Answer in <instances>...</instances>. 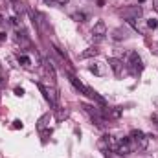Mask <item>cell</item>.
Returning a JSON list of instances; mask_svg holds the SVG:
<instances>
[{
	"label": "cell",
	"instance_id": "4fadbf2b",
	"mask_svg": "<svg viewBox=\"0 0 158 158\" xmlns=\"http://www.w3.org/2000/svg\"><path fill=\"white\" fill-rule=\"evenodd\" d=\"M15 40L22 46V48H30V39L24 35V33H17V37H15Z\"/></svg>",
	"mask_w": 158,
	"mask_h": 158
},
{
	"label": "cell",
	"instance_id": "9c48e42d",
	"mask_svg": "<svg viewBox=\"0 0 158 158\" xmlns=\"http://www.w3.org/2000/svg\"><path fill=\"white\" fill-rule=\"evenodd\" d=\"M105 116L109 119H118L119 116H121V109H105Z\"/></svg>",
	"mask_w": 158,
	"mask_h": 158
},
{
	"label": "cell",
	"instance_id": "5b68a950",
	"mask_svg": "<svg viewBox=\"0 0 158 158\" xmlns=\"http://www.w3.org/2000/svg\"><path fill=\"white\" fill-rule=\"evenodd\" d=\"M31 17H33V24L39 28L40 31H44L46 30V19H44V15L39 13V11H31Z\"/></svg>",
	"mask_w": 158,
	"mask_h": 158
},
{
	"label": "cell",
	"instance_id": "f546056e",
	"mask_svg": "<svg viewBox=\"0 0 158 158\" xmlns=\"http://www.w3.org/2000/svg\"><path fill=\"white\" fill-rule=\"evenodd\" d=\"M145 158H153V156H145Z\"/></svg>",
	"mask_w": 158,
	"mask_h": 158
},
{
	"label": "cell",
	"instance_id": "e0dca14e",
	"mask_svg": "<svg viewBox=\"0 0 158 158\" xmlns=\"http://www.w3.org/2000/svg\"><path fill=\"white\" fill-rule=\"evenodd\" d=\"M74 19H76L77 22H85V20H86V15H85V13H74Z\"/></svg>",
	"mask_w": 158,
	"mask_h": 158
},
{
	"label": "cell",
	"instance_id": "f1b7e54d",
	"mask_svg": "<svg viewBox=\"0 0 158 158\" xmlns=\"http://www.w3.org/2000/svg\"><path fill=\"white\" fill-rule=\"evenodd\" d=\"M2 24H4V20H2V17H0V26H2Z\"/></svg>",
	"mask_w": 158,
	"mask_h": 158
},
{
	"label": "cell",
	"instance_id": "8fae6325",
	"mask_svg": "<svg viewBox=\"0 0 158 158\" xmlns=\"http://www.w3.org/2000/svg\"><path fill=\"white\" fill-rule=\"evenodd\" d=\"M98 55V48L96 46H92V48H86L85 52H81V59H90V57H96Z\"/></svg>",
	"mask_w": 158,
	"mask_h": 158
},
{
	"label": "cell",
	"instance_id": "d4e9b609",
	"mask_svg": "<svg viewBox=\"0 0 158 158\" xmlns=\"http://www.w3.org/2000/svg\"><path fill=\"white\" fill-rule=\"evenodd\" d=\"M153 7L158 11V0H153Z\"/></svg>",
	"mask_w": 158,
	"mask_h": 158
},
{
	"label": "cell",
	"instance_id": "7402d4cb",
	"mask_svg": "<svg viewBox=\"0 0 158 158\" xmlns=\"http://www.w3.org/2000/svg\"><path fill=\"white\" fill-rule=\"evenodd\" d=\"M15 94H17V96H22V94H24V90H22V88H15Z\"/></svg>",
	"mask_w": 158,
	"mask_h": 158
},
{
	"label": "cell",
	"instance_id": "3957f363",
	"mask_svg": "<svg viewBox=\"0 0 158 158\" xmlns=\"http://www.w3.org/2000/svg\"><path fill=\"white\" fill-rule=\"evenodd\" d=\"M92 33H94L96 40H101L105 35H107V24H105L103 20H98V22L94 24V30H92Z\"/></svg>",
	"mask_w": 158,
	"mask_h": 158
},
{
	"label": "cell",
	"instance_id": "2e32d148",
	"mask_svg": "<svg viewBox=\"0 0 158 158\" xmlns=\"http://www.w3.org/2000/svg\"><path fill=\"white\" fill-rule=\"evenodd\" d=\"M20 63H22V66H30L31 64V59L28 55H20Z\"/></svg>",
	"mask_w": 158,
	"mask_h": 158
},
{
	"label": "cell",
	"instance_id": "7c38bea8",
	"mask_svg": "<svg viewBox=\"0 0 158 158\" xmlns=\"http://www.w3.org/2000/svg\"><path fill=\"white\" fill-rule=\"evenodd\" d=\"M50 119H52V116H50V114H44V116H40V119L37 121V129H39V131H44V129L50 125Z\"/></svg>",
	"mask_w": 158,
	"mask_h": 158
},
{
	"label": "cell",
	"instance_id": "ba28073f",
	"mask_svg": "<svg viewBox=\"0 0 158 158\" xmlns=\"http://www.w3.org/2000/svg\"><path fill=\"white\" fill-rule=\"evenodd\" d=\"M68 79H70V83H72V85H74V86L77 88L79 92L86 94V86H85V85H83V83H81V81H79L77 77H76V76H72V74H70V76H68Z\"/></svg>",
	"mask_w": 158,
	"mask_h": 158
},
{
	"label": "cell",
	"instance_id": "277c9868",
	"mask_svg": "<svg viewBox=\"0 0 158 158\" xmlns=\"http://www.w3.org/2000/svg\"><path fill=\"white\" fill-rule=\"evenodd\" d=\"M37 86H39L40 92L44 94V98L50 101V105H52V107H55V105H57V96H55V92H53V90H50V88H46L44 85H37Z\"/></svg>",
	"mask_w": 158,
	"mask_h": 158
},
{
	"label": "cell",
	"instance_id": "d6986e66",
	"mask_svg": "<svg viewBox=\"0 0 158 158\" xmlns=\"http://www.w3.org/2000/svg\"><path fill=\"white\" fill-rule=\"evenodd\" d=\"M147 26L155 30V28H158V20H156V19H149V20H147Z\"/></svg>",
	"mask_w": 158,
	"mask_h": 158
},
{
	"label": "cell",
	"instance_id": "44dd1931",
	"mask_svg": "<svg viewBox=\"0 0 158 158\" xmlns=\"http://www.w3.org/2000/svg\"><path fill=\"white\" fill-rule=\"evenodd\" d=\"M13 129H22V121H13Z\"/></svg>",
	"mask_w": 158,
	"mask_h": 158
},
{
	"label": "cell",
	"instance_id": "5bb4252c",
	"mask_svg": "<svg viewBox=\"0 0 158 158\" xmlns=\"http://www.w3.org/2000/svg\"><path fill=\"white\" fill-rule=\"evenodd\" d=\"M86 94H88V96H90L92 99H96L98 103H101V105H105V99H103V98H101V96H99V94H98L96 90H92V88H88V86H86Z\"/></svg>",
	"mask_w": 158,
	"mask_h": 158
},
{
	"label": "cell",
	"instance_id": "4316f807",
	"mask_svg": "<svg viewBox=\"0 0 158 158\" xmlns=\"http://www.w3.org/2000/svg\"><path fill=\"white\" fill-rule=\"evenodd\" d=\"M153 119H156L158 121V114H153Z\"/></svg>",
	"mask_w": 158,
	"mask_h": 158
},
{
	"label": "cell",
	"instance_id": "4dcf8cb0",
	"mask_svg": "<svg viewBox=\"0 0 158 158\" xmlns=\"http://www.w3.org/2000/svg\"><path fill=\"white\" fill-rule=\"evenodd\" d=\"M140 2H145V0H140Z\"/></svg>",
	"mask_w": 158,
	"mask_h": 158
},
{
	"label": "cell",
	"instance_id": "ac0fdd59",
	"mask_svg": "<svg viewBox=\"0 0 158 158\" xmlns=\"http://www.w3.org/2000/svg\"><path fill=\"white\" fill-rule=\"evenodd\" d=\"M142 136H143L142 131H132V132H131V140H136V138H142Z\"/></svg>",
	"mask_w": 158,
	"mask_h": 158
},
{
	"label": "cell",
	"instance_id": "8992f818",
	"mask_svg": "<svg viewBox=\"0 0 158 158\" xmlns=\"http://www.w3.org/2000/svg\"><path fill=\"white\" fill-rule=\"evenodd\" d=\"M132 142V147L136 149V151H145L147 149V145H149V138L143 134L142 138H136V140H131Z\"/></svg>",
	"mask_w": 158,
	"mask_h": 158
},
{
	"label": "cell",
	"instance_id": "cb8c5ba5",
	"mask_svg": "<svg viewBox=\"0 0 158 158\" xmlns=\"http://www.w3.org/2000/svg\"><path fill=\"white\" fill-rule=\"evenodd\" d=\"M57 4L59 6H64V4H68V0H57Z\"/></svg>",
	"mask_w": 158,
	"mask_h": 158
},
{
	"label": "cell",
	"instance_id": "7a4b0ae2",
	"mask_svg": "<svg viewBox=\"0 0 158 158\" xmlns=\"http://www.w3.org/2000/svg\"><path fill=\"white\" fill-rule=\"evenodd\" d=\"M132 151H134V147H132L131 138H119V143H118V147H116V153H118L119 156H127Z\"/></svg>",
	"mask_w": 158,
	"mask_h": 158
},
{
	"label": "cell",
	"instance_id": "603a6c76",
	"mask_svg": "<svg viewBox=\"0 0 158 158\" xmlns=\"http://www.w3.org/2000/svg\"><path fill=\"white\" fill-rule=\"evenodd\" d=\"M44 2L50 4V6H55V4H57V0H44Z\"/></svg>",
	"mask_w": 158,
	"mask_h": 158
},
{
	"label": "cell",
	"instance_id": "6da1fadb",
	"mask_svg": "<svg viewBox=\"0 0 158 158\" xmlns=\"http://www.w3.org/2000/svg\"><path fill=\"white\" fill-rule=\"evenodd\" d=\"M125 64H127V66H131L134 74L142 70V59H140V55H138L136 52H129V53H127V59H125Z\"/></svg>",
	"mask_w": 158,
	"mask_h": 158
},
{
	"label": "cell",
	"instance_id": "52a82bcc",
	"mask_svg": "<svg viewBox=\"0 0 158 158\" xmlns=\"http://www.w3.org/2000/svg\"><path fill=\"white\" fill-rule=\"evenodd\" d=\"M109 66L114 70V74H116V76H119V74L123 72V61H119V59H116V57L109 59Z\"/></svg>",
	"mask_w": 158,
	"mask_h": 158
},
{
	"label": "cell",
	"instance_id": "484cf974",
	"mask_svg": "<svg viewBox=\"0 0 158 158\" xmlns=\"http://www.w3.org/2000/svg\"><path fill=\"white\" fill-rule=\"evenodd\" d=\"M6 39V33H4V31H0V40H4Z\"/></svg>",
	"mask_w": 158,
	"mask_h": 158
},
{
	"label": "cell",
	"instance_id": "30bf717a",
	"mask_svg": "<svg viewBox=\"0 0 158 158\" xmlns=\"http://www.w3.org/2000/svg\"><path fill=\"white\" fill-rule=\"evenodd\" d=\"M125 15H129V17H132V19H140V17H142V7L136 6V7L125 9ZM132 19H131V20H132Z\"/></svg>",
	"mask_w": 158,
	"mask_h": 158
},
{
	"label": "cell",
	"instance_id": "ffe728a7",
	"mask_svg": "<svg viewBox=\"0 0 158 158\" xmlns=\"http://www.w3.org/2000/svg\"><path fill=\"white\" fill-rule=\"evenodd\" d=\"M15 11H17V13H22V11H24V7H22V4H20V2H19V4H15Z\"/></svg>",
	"mask_w": 158,
	"mask_h": 158
},
{
	"label": "cell",
	"instance_id": "9a60e30c",
	"mask_svg": "<svg viewBox=\"0 0 158 158\" xmlns=\"http://www.w3.org/2000/svg\"><path fill=\"white\" fill-rule=\"evenodd\" d=\"M90 72H94L96 76H103V68H101L99 64H92V66H90Z\"/></svg>",
	"mask_w": 158,
	"mask_h": 158
},
{
	"label": "cell",
	"instance_id": "83f0119b",
	"mask_svg": "<svg viewBox=\"0 0 158 158\" xmlns=\"http://www.w3.org/2000/svg\"><path fill=\"white\" fill-rule=\"evenodd\" d=\"M11 2H13V4H19V0H11Z\"/></svg>",
	"mask_w": 158,
	"mask_h": 158
}]
</instances>
